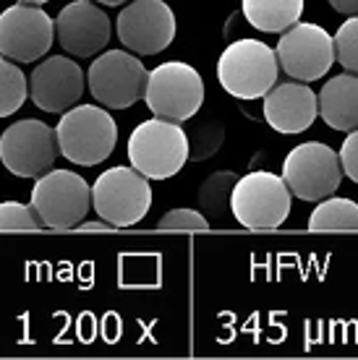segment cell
Listing matches in <instances>:
<instances>
[{
  "label": "cell",
  "instance_id": "4",
  "mask_svg": "<svg viewBox=\"0 0 358 360\" xmlns=\"http://www.w3.org/2000/svg\"><path fill=\"white\" fill-rule=\"evenodd\" d=\"M290 196L283 175L267 170L246 172L235 180L230 214L246 230H278L290 214Z\"/></svg>",
  "mask_w": 358,
  "mask_h": 360
},
{
  "label": "cell",
  "instance_id": "19",
  "mask_svg": "<svg viewBox=\"0 0 358 360\" xmlns=\"http://www.w3.org/2000/svg\"><path fill=\"white\" fill-rule=\"evenodd\" d=\"M309 230L314 233L358 230V204L350 198H322L309 217Z\"/></svg>",
  "mask_w": 358,
  "mask_h": 360
},
{
  "label": "cell",
  "instance_id": "29",
  "mask_svg": "<svg viewBox=\"0 0 358 360\" xmlns=\"http://www.w3.org/2000/svg\"><path fill=\"white\" fill-rule=\"evenodd\" d=\"M94 3H102V6H123L128 0H94Z\"/></svg>",
  "mask_w": 358,
  "mask_h": 360
},
{
  "label": "cell",
  "instance_id": "9",
  "mask_svg": "<svg viewBox=\"0 0 358 360\" xmlns=\"http://www.w3.org/2000/svg\"><path fill=\"white\" fill-rule=\"evenodd\" d=\"M92 97L110 110H123L144 99L149 71L131 50H108L87 73Z\"/></svg>",
  "mask_w": 358,
  "mask_h": 360
},
{
  "label": "cell",
  "instance_id": "6",
  "mask_svg": "<svg viewBox=\"0 0 358 360\" xmlns=\"http://www.w3.org/2000/svg\"><path fill=\"white\" fill-rule=\"evenodd\" d=\"M92 207L99 219H108L113 227L136 225L152 207L149 178L142 175L134 165L110 167L92 186Z\"/></svg>",
  "mask_w": 358,
  "mask_h": 360
},
{
  "label": "cell",
  "instance_id": "14",
  "mask_svg": "<svg viewBox=\"0 0 358 360\" xmlns=\"http://www.w3.org/2000/svg\"><path fill=\"white\" fill-rule=\"evenodd\" d=\"M84 84L87 76L79 63H73L66 55H53L32 71L29 97L45 112H66L81 99Z\"/></svg>",
  "mask_w": 358,
  "mask_h": 360
},
{
  "label": "cell",
  "instance_id": "28",
  "mask_svg": "<svg viewBox=\"0 0 358 360\" xmlns=\"http://www.w3.org/2000/svg\"><path fill=\"white\" fill-rule=\"evenodd\" d=\"M81 230H84V233H102V230H116V227L110 225L108 219H99V222H81Z\"/></svg>",
  "mask_w": 358,
  "mask_h": 360
},
{
  "label": "cell",
  "instance_id": "3",
  "mask_svg": "<svg viewBox=\"0 0 358 360\" xmlns=\"http://www.w3.org/2000/svg\"><path fill=\"white\" fill-rule=\"evenodd\" d=\"M278 53L259 39H235L217 60V79L228 94L259 99L278 84Z\"/></svg>",
  "mask_w": 358,
  "mask_h": 360
},
{
  "label": "cell",
  "instance_id": "11",
  "mask_svg": "<svg viewBox=\"0 0 358 360\" xmlns=\"http://www.w3.org/2000/svg\"><path fill=\"white\" fill-rule=\"evenodd\" d=\"M280 68L296 82H316L335 63V37L319 24H293L278 42Z\"/></svg>",
  "mask_w": 358,
  "mask_h": 360
},
{
  "label": "cell",
  "instance_id": "22",
  "mask_svg": "<svg viewBox=\"0 0 358 360\" xmlns=\"http://www.w3.org/2000/svg\"><path fill=\"white\" fill-rule=\"evenodd\" d=\"M27 76L3 55L0 58V117L13 115L27 102Z\"/></svg>",
  "mask_w": 358,
  "mask_h": 360
},
{
  "label": "cell",
  "instance_id": "18",
  "mask_svg": "<svg viewBox=\"0 0 358 360\" xmlns=\"http://www.w3.org/2000/svg\"><path fill=\"white\" fill-rule=\"evenodd\" d=\"M243 16L254 29L280 34L298 24L304 13V0H243Z\"/></svg>",
  "mask_w": 358,
  "mask_h": 360
},
{
  "label": "cell",
  "instance_id": "7",
  "mask_svg": "<svg viewBox=\"0 0 358 360\" xmlns=\"http://www.w3.org/2000/svg\"><path fill=\"white\" fill-rule=\"evenodd\" d=\"M144 99H147V108L157 117L183 123L202 110L204 82L194 65L168 60V63L152 68Z\"/></svg>",
  "mask_w": 358,
  "mask_h": 360
},
{
  "label": "cell",
  "instance_id": "8",
  "mask_svg": "<svg viewBox=\"0 0 358 360\" xmlns=\"http://www.w3.org/2000/svg\"><path fill=\"white\" fill-rule=\"evenodd\" d=\"M340 154L322 141H306L288 152L283 162V178L293 196L301 201H322L340 188Z\"/></svg>",
  "mask_w": 358,
  "mask_h": 360
},
{
  "label": "cell",
  "instance_id": "15",
  "mask_svg": "<svg viewBox=\"0 0 358 360\" xmlns=\"http://www.w3.org/2000/svg\"><path fill=\"white\" fill-rule=\"evenodd\" d=\"M55 34L66 53L90 58L108 47L110 18L94 0H73L55 18Z\"/></svg>",
  "mask_w": 358,
  "mask_h": 360
},
{
  "label": "cell",
  "instance_id": "27",
  "mask_svg": "<svg viewBox=\"0 0 358 360\" xmlns=\"http://www.w3.org/2000/svg\"><path fill=\"white\" fill-rule=\"evenodd\" d=\"M330 6L338 13H345V16H358V0H330Z\"/></svg>",
  "mask_w": 358,
  "mask_h": 360
},
{
  "label": "cell",
  "instance_id": "30",
  "mask_svg": "<svg viewBox=\"0 0 358 360\" xmlns=\"http://www.w3.org/2000/svg\"><path fill=\"white\" fill-rule=\"evenodd\" d=\"M18 3H32V6H42V3H47V0H18Z\"/></svg>",
  "mask_w": 358,
  "mask_h": 360
},
{
  "label": "cell",
  "instance_id": "17",
  "mask_svg": "<svg viewBox=\"0 0 358 360\" xmlns=\"http://www.w3.org/2000/svg\"><path fill=\"white\" fill-rule=\"evenodd\" d=\"M319 115L335 131L358 128V73L332 76L319 91Z\"/></svg>",
  "mask_w": 358,
  "mask_h": 360
},
{
  "label": "cell",
  "instance_id": "23",
  "mask_svg": "<svg viewBox=\"0 0 358 360\" xmlns=\"http://www.w3.org/2000/svg\"><path fill=\"white\" fill-rule=\"evenodd\" d=\"M335 60L350 73H358V16L348 21L335 34Z\"/></svg>",
  "mask_w": 358,
  "mask_h": 360
},
{
  "label": "cell",
  "instance_id": "1",
  "mask_svg": "<svg viewBox=\"0 0 358 360\" xmlns=\"http://www.w3.org/2000/svg\"><path fill=\"white\" fill-rule=\"evenodd\" d=\"M128 160L147 178H173L188 162V134L175 120L154 115L131 131Z\"/></svg>",
  "mask_w": 358,
  "mask_h": 360
},
{
  "label": "cell",
  "instance_id": "10",
  "mask_svg": "<svg viewBox=\"0 0 358 360\" xmlns=\"http://www.w3.org/2000/svg\"><path fill=\"white\" fill-rule=\"evenodd\" d=\"M61 154L58 134L42 120L27 117L8 126L0 136V162L16 178H39Z\"/></svg>",
  "mask_w": 358,
  "mask_h": 360
},
{
  "label": "cell",
  "instance_id": "13",
  "mask_svg": "<svg viewBox=\"0 0 358 360\" xmlns=\"http://www.w3.org/2000/svg\"><path fill=\"white\" fill-rule=\"evenodd\" d=\"M118 39L136 55H160L175 37V13L165 0H131L116 21Z\"/></svg>",
  "mask_w": 358,
  "mask_h": 360
},
{
  "label": "cell",
  "instance_id": "26",
  "mask_svg": "<svg viewBox=\"0 0 358 360\" xmlns=\"http://www.w3.org/2000/svg\"><path fill=\"white\" fill-rule=\"evenodd\" d=\"M340 165L342 172L348 175L353 183H358V128H353L340 146Z\"/></svg>",
  "mask_w": 358,
  "mask_h": 360
},
{
  "label": "cell",
  "instance_id": "25",
  "mask_svg": "<svg viewBox=\"0 0 358 360\" xmlns=\"http://www.w3.org/2000/svg\"><path fill=\"white\" fill-rule=\"evenodd\" d=\"M160 230H209L212 222L206 219L202 212H194V209H171L168 214L157 222Z\"/></svg>",
  "mask_w": 358,
  "mask_h": 360
},
{
  "label": "cell",
  "instance_id": "24",
  "mask_svg": "<svg viewBox=\"0 0 358 360\" xmlns=\"http://www.w3.org/2000/svg\"><path fill=\"white\" fill-rule=\"evenodd\" d=\"M42 222L37 219L35 209L32 204H18V201H3L0 204V233H6V230H18V233H24V230H39Z\"/></svg>",
  "mask_w": 358,
  "mask_h": 360
},
{
  "label": "cell",
  "instance_id": "12",
  "mask_svg": "<svg viewBox=\"0 0 358 360\" xmlns=\"http://www.w3.org/2000/svg\"><path fill=\"white\" fill-rule=\"evenodd\" d=\"M55 21L32 3H18L0 13V53L16 63L39 60L53 47Z\"/></svg>",
  "mask_w": 358,
  "mask_h": 360
},
{
  "label": "cell",
  "instance_id": "20",
  "mask_svg": "<svg viewBox=\"0 0 358 360\" xmlns=\"http://www.w3.org/2000/svg\"><path fill=\"white\" fill-rule=\"evenodd\" d=\"M235 188V172L220 170L212 172L199 188V209L206 219H225L230 212V196Z\"/></svg>",
  "mask_w": 358,
  "mask_h": 360
},
{
  "label": "cell",
  "instance_id": "2",
  "mask_svg": "<svg viewBox=\"0 0 358 360\" xmlns=\"http://www.w3.org/2000/svg\"><path fill=\"white\" fill-rule=\"evenodd\" d=\"M61 154L73 165L105 162L118 144V126L108 110L97 105H79L66 110L55 128Z\"/></svg>",
  "mask_w": 358,
  "mask_h": 360
},
{
  "label": "cell",
  "instance_id": "16",
  "mask_svg": "<svg viewBox=\"0 0 358 360\" xmlns=\"http://www.w3.org/2000/svg\"><path fill=\"white\" fill-rule=\"evenodd\" d=\"M319 115V97L306 82L275 84L264 94V120L278 134H304Z\"/></svg>",
  "mask_w": 358,
  "mask_h": 360
},
{
  "label": "cell",
  "instance_id": "21",
  "mask_svg": "<svg viewBox=\"0 0 358 360\" xmlns=\"http://www.w3.org/2000/svg\"><path fill=\"white\" fill-rule=\"evenodd\" d=\"M225 141V126L217 117H199L194 120V128L188 131V160L204 162L220 152Z\"/></svg>",
  "mask_w": 358,
  "mask_h": 360
},
{
  "label": "cell",
  "instance_id": "5",
  "mask_svg": "<svg viewBox=\"0 0 358 360\" xmlns=\"http://www.w3.org/2000/svg\"><path fill=\"white\" fill-rule=\"evenodd\" d=\"M32 209L42 227L50 230H71L90 214L92 188L79 172L50 170L39 175L32 188Z\"/></svg>",
  "mask_w": 358,
  "mask_h": 360
}]
</instances>
